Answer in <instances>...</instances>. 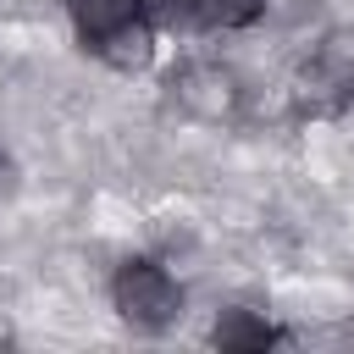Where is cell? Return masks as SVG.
<instances>
[{
  "label": "cell",
  "mask_w": 354,
  "mask_h": 354,
  "mask_svg": "<svg viewBox=\"0 0 354 354\" xmlns=\"http://www.w3.org/2000/svg\"><path fill=\"white\" fill-rule=\"evenodd\" d=\"M111 299H116V315L133 332H166L183 315V288L155 260H127L116 271V282H111Z\"/></svg>",
  "instance_id": "1"
},
{
  "label": "cell",
  "mask_w": 354,
  "mask_h": 354,
  "mask_svg": "<svg viewBox=\"0 0 354 354\" xmlns=\"http://www.w3.org/2000/svg\"><path fill=\"white\" fill-rule=\"evenodd\" d=\"M171 94H177V105H183L188 116H199V122H221V116L238 111V77H232L227 66H216V61L183 66V72L171 77Z\"/></svg>",
  "instance_id": "2"
},
{
  "label": "cell",
  "mask_w": 354,
  "mask_h": 354,
  "mask_svg": "<svg viewBox=\"0 0 354 354\" xmlns=\"http://www.w3.org/2000/svg\"><path fill=\"white\" fill-rule=\"evenodd\" d=\"M304 83L321 88L326 100H354V28H326L310 66H304Z\"/></svg>",
  "instance_id": "3"
},
{
  "label": "cell",
  "mask_w": 354,
  "mask_h": 354,
  "mask_svg": "<svg viewBox=\"0 0 354 354\" xmlns=\"http://www.w3.org/2000/svg\"><path fill=\"white\" fill-rule=\"evenodd\" d=\"M88 50H94L105 66H116V72H144L149 55H155V28H149V17H127L122 28H111V33L94 39Z\"/></svg>",
  "instance_id": "4"
},
{
  "label": "cell",
  "mask_w": 354,
  "mask_h": 354,
  "mask_svg": "<svg viewBox=\"0 0 354 354\" xmlns=\"http://www.w3.org/2000/svg\"><path fill=\"white\" fill-rule=\"evenodd\" d=\"M66 11H72V22H77L83 44H94V39H105L111 28H122L127 17H144V0H66Z\"/></svg>",
  "instance_id": "5"
},
{
  "label": "cell",
  "mask_w": 354,
  "mask_h": 354,
  "mask_svg": "<svg viewBox=\"0 0 354 354\" xmlns=\"http://www.w3.org/2000/svg\"><path fill=\"white\" fill-rule=\"evenodd\" d=\"M260 11H266V0H188L183 22H199V28H249Z\"/></svg>",
  "instance_id": "6"
},
{
  "label": "cell",
  "mask_w": 354,
  "mask_h": 354,
  "mask_svg": "<svg viewBox=\"0 0 354 354\" xmlns=\"http://www.w3.org/2000/svg\"><path fill=\"white\" fill-rule=\"evenodd\" d=\"M216 343H221V348H266V343H277V332H271L254 310H227V315L216 321Z\"/></svg>",
  "instance_id": "7"
},
{
  "label": "cell",
  "mask_w": 354,
  "mask_h": 354,
  "mask_svg": "<svg viewBox=\"0 0 354 354\" xmlns=\"http://www.w3.org/2000/svg\"><path fill=\"white\" fill-rule=\"evenodd\" d=\"M17 177H22V171H17L11 149H0V199H6V194H17Z\"/></svg>",
  "instance_id": "8"
}]
</instances>
